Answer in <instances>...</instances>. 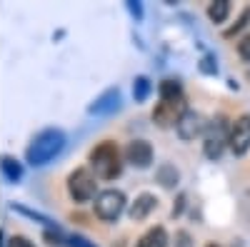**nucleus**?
<instances>
[{"mask_svg": "<svg viewBox=\"0 0 250 247\" xmlns=\"http://www.w3.org/2000/svg\"><path fill=\"white\" fill-rule=\"evenodd\" d=\"M158 93H160V100L158 105L153 108V122L160 128V130H168V128H175L180 117L188 113L185 110V97H183V90H180V82L178 80H163L158 85Z\"/></svg>", "mask_w": 250, "mask_h": 247, "instance_id": "nucleus-1", "label": "nucleus"}, {"mask_svg": "<svg viewBox=\"0 0 250 247\" xmlns=\"http://www.w3.org/2000/svg\"><path fill=\"white\" fill-rule=\"evenodd\" d=\"M90 170L95 172L98 180H115L123 172V152L115 140H100L88 152Z\"/></svg>", "mask_w": 250, "mask_h": 247, "instance_id": "nucleus-2", "label": "nucleus"}, {"mask_svg": "<svg viewBox=\"0 0 250 247\" xmlns=\"http://www.w3.org/2000/svg\"><path fill=\"white\" fill-rule=\"evenodd\" d=\"M62 148H65V135L55 128H45L30 140V145L25 150V160L35 165V168H40V165L50 162Z\"/></svg>", "mask_w": 250, "mask_h": 247, "instance_id": "nucleus-3", "label": "nucleus"}, {"mask_svg": "<svg viewBox=\"0 0 250 247\" xmlns=\"http://www.w3.org/2000/svg\"><path fill=\"white\" fill-rule=\"evenodd\" d=\"M65 190L75 205H85L98 197V177L90 168H75L65 177Z\"/></svg>", "mask_w": 250, "mask_h": 247, "instance_id": "nucleus-4", "label": "nucleus"}, {"mask_svg": "<svg viewBox=\"0 0 250 247\" xmlns=\"http://www.w3.org/2000/svg\"><path fill=\"white\" fill-rule=\"evenodd\" d=\"M225 148H230V128L223 115H218L215 120L208 122V130L203 135V152L208 160H218Z\"/></svg>", "mask_w": 250, "mask_h": 247, "instance_id": "nucleus-5", "label": "nucleus"}, {"mask_svg": "<svg viewBox=\"0 0 250 247\" xmlns=\"http://www.w3.org/2000/svg\"><path fill=\"white\" fill-rule=\"evenodd\" d=\"M125 205H128V200H125V192L123 190H115V188H108L98 192L95 202H93V215L100 220V222H118V217L123 215Z\"/></svg>", "mask_w": 250, "mask_h": 247, "instance_id": "nucleus-6", "label": "nucleus"}, {"mask_svg": "<svg viewBox=\"0 0 250 247\" xmlns=\"http://www.w3.org/2000/svg\"><path fill=\"white\" fill-rule=\"evenodd\" d=\"M153 145L148 140H130L128 145H125V150H123V157H125V162L128 165H133V168H138V170H145V168H150L153 165Z\"/></svg>", "mask_w": 250, "mask_h": 247, "instance_id": "nucleus-7", "label": "nucleus"}, {"mask_svg": "<svg viewBox=\"0 0 250 247\" xmlns=\"http://www.w3.org/2000/svg\"><path fill=\"white\" fill-rule=\"evenodd\" d=\"M205 130H208V122H205V117H203L200 113H195V110H188V113L180 117V122L175 125V133H178V137H180L183 142H193L195 137L205 135Z\"/></svg>", "mask_w": 250, "mask_h": 247, "instance_id": "nucleus-8", "label": "nucleus"}, {"mask_svg": "<svg viewBox=\"0 0 250 247\" xmlns=\"http://www.w3.org/2000/svg\"><path fill=\"white\" fill-rule=\"evenodd\" d=\"M230 150L243 157L250 150V115H238L230 125Z\"/></svg>", "mask_w": 250, "mask_h": 247, "instance_id": "nucleus-9", "label": "nucleus"}, {"mask_svg": "<svg viewBox=\"0 0 250 247\" xmlns=\"http://www.w3.org/2000/svg\"><path fill=\"white\" fill-rule=\"evenodd\" d=\"M155 208H158V197H155L153 192H140V195L130 202V210H128L130 222H143V220H148L150 212H153Z\"/></svg>", "mask_w": 250, "mask_h": 247, "instance_id": "nucleus-10", "label": "nucleus"}, {"mask_svg": "<svg viewBox=\"0 0 250 247\" xmlns=\"http://www.w3.org/2000/svg\"><path fill=\"white\" fill-rule=\"evenodd\" d=\"M135 247H168V230L163 225H153L135 240Z\"/></svg>", "mask_w": 250, "mask_h": 247, "instance_id": "nucleus-11", "label": "nucleus"}, {"mask_svg": "<svg viewBox=\"0 0 250 247\" xmlns=\"http://www.w3.org/2000/svg\"><path fill=\"white\" fill-rule=\"evenodd\" d=\"M155 180L163 185V188L173 190L175 185H178V180H180V172L175 170V165H170V162H163L160 168L155 170Z\"/></svg>", "mask_w": 250, "mask_h": 247, "instance_id": "nucleus-12", "label": "nucleus"}, {"mask_svg": "<svg viewBox=\"0 0 250 247\" xmlns=\"http://www.w3.org/2000/svg\"><path fill=\"white\" fill-rule=\"evenodd\" d=\"M118 97H120V93H118V88H110V90H105L103 93L93 105H90V113H105V110H110V108H115L118 105Z\"/></svg>", "mask_w": 250, "mask_h": 247, "instance_id": "nucleus-13", "label": "nucleus"}, {"mask_svg": "<svg viewBox=\"0 0 250 247\" xmlns=\"http://www.w3.org/2000/svg\"><path fill=\"white\" fill-rule=\"evenodd\" d=\"M228 15H230V3H228V0H215V3L208 5V18H210L215 25L225 23Z\"/></svg>", "mask_w": 250, "mask_h": 247, "instance_id": "nucleus-14", "label": "nucleus"}, {"mask_svg": "<svg viewBox=\"0 0 250 247\" xmlns=\"http://www.w3.org/2000/svg\"><path fill=\"white\" fill-rule=\"evenodd\" d=\"M0 170H3L5 172V177L8 180H20V175H23V168H20V162L18 160H13L10 155H3V157H0Z\"/></svg>", "mask_w": 250, "mask_h": 247, "instance_id": "nucleus-15", "label": "nucleus"}, {"mask_svg": "<svg viewBox=\"0 0 250 247\" xmlns=\"http://www.w3.org/2000/svg\"><path fill=\"white\" fill-rule=\"evenodd\" d=\"M148 93H150V80H148V77H138V80H135V88H133L135 100L143 102L145 97H148Z\"/></svg>", "mask_w": 250, "mask_h": 247, "instance_id": "nucleus-16", "label": "nucleus"}, {"mask_svg": "<svg viewBox=\"0 0 250 247\" xmlns=\"http://www.w3.org/2000/svg\"><path fill=\"white\" fill-rule=\"evenodd\" d=\"M248 20H250V8H245V10H243V15L235 20V25H233L230 30H225V38H233L235 33H240V30L245 28V23H248Z\"/></svg>", "mask_w": 250, "mask_h": 247, "instance_id": "nucleus-17", "label": "nucleus"}, {"mask_svg": "<svg viewBox=\"0 0 250 247\" xmlns=\"http://www.w3.org/2000/svg\"><path fill=\"white\" fill-rule=\"evenodd\" d=\"M5 247H35L25 235H10L8 240H5Z\"/></svg>", "mask_w": 250, "mask_h": 247, "instance_id": "nucleus-18", "label": "nucleus"}, {"mask_svg": "<svg viewBox=\"0 0 250 247\" xmlns=\"http://www.w3.org/2000/svg\"><path fill=\"white\" fill-rule=\"evenodd\" d=\"M238 55L245 60V63H250V33L238 43Z\"/></svg>", "mask_w": 250, "mask_h": 247, "instance_id": "nucleus-19", "label": "nucleus"}, {"mask_svg": "<svg viewBox=\"0 0 250 247\" xmlns=\"http://www.w3.org/2000/svg\"><path fill=\"white\" fill-rule=\"evenodd\" d=\"M175 247H193V240L185 230H178L175 232Z\"/></svg>", "mask_w": 250, "mask_h": 247, "instance_id": "nucleus-20", "label": "nucleus"}, {"mask_svg": "<svg viewBox=\"0 0 250 247\" xmlns=\"http://www.w3.org/2000/svg\"><path fill=\"white\" fill-rule=\"evenodd\" d=\"M70 247H95V245H90L85 237H80V235H75V237H70Z\"/></svg>", "mask_w": 250, "mask_h": 247, "instance_id": "nucleus-21", "label": "nucleus"}, {"mask_svg": "<svg viewBox=\"0 0 250 247\" xmlns=\"http://www.w3.org/2000/svg\"><path fill=\"white\" fill-rule=\"evenodd\" d=\"M43 240H45L48 245H62V242H60V235H55V232H50V230L43 232Z\"/></svg>", "mask_w": 250, "mask_h": 247, "instance_id": "nucleus-22", "label": "nucleus"}, {"mask_svg": "<svg viewBox=\"0 0 250 247\" xmlns=\"http://www.w3.org/2000/svg\"><path fill=\"white\" fill-rule=\"evenodd\" d=\"M205 247H220V245H215V242H208Z\"/></svg>", "mask_w": 250, "mask_h": 247, "instance_id": "nucleus-23", "label": "nucleus"}, {"mask_svg": "<svg viewBox=\"0 0 250 247\" xmlns=\"http://www.w3.org/2000/svg\"><path fill=\"white\" fill-rule=\"evenodd\" d=\"M248 80H250V68H248Z\"/></svg>", "mask_w": 250, "mask_h": 247, "instance_id": "nucleus-24", "label": "nucleus"}]
</instances>
